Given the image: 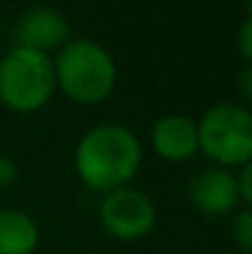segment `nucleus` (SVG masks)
<instances>
[{
    "label": "nucleus",
    "mask_w": 252,
    "mask_h": 254,
    "mask_svg": "<svg viewBox=\"0 0 252 254\" xmlns=\"http://www.w3.org/2000/svg\"><path fill=\"white\" fill-rule=\"evenodd\" d=\"M55 67L50 55L12 47L0 60V101L20 114L42 109L55 91Z\"/></svg>",
    "instance_id": "nucleus-3"
},
{
    "label": "nucleus",
    "mask_w": 252,
    "mask_h": 254,
    "mask_svg": "<svg viewBox=\"0 0 252 254\" xmlns=\"http://www.w3.org/2000/svg\"><path fill=\"white\" fill-rule=\"evenodd\" d=\"M141 166L139 138L119 124H101L84 133L75 148V168L91 190L124 188Z\"/></svg>",
    "instance_id": "nucleus-1"
},
{
    "label": "nucleus",
    "mask_w": 252,
    "mask_h": 254,
    "mask_svg": "<svg viewBox=\"0 0 252 254\" xmlns=\"http://www.w3.org/2000/svg\"><path fill=\"white\" fill-rule=\"evenodd\" d=\"M223 254H240V252H223Z\"/></svg>",
    "instance_id": "nucleus-15"
},
{
    "label": "nucleus",
    "mask_w": 252,
    "mask_h": 254,
    "mask_svg": "<svg viewBox=\"0 0 252 254\" xmlns=\"http://www.w3.org/2000/svg\"><path fill=\"white\" fill-rule=\"evenodd\" d=\"M40 242V230L27 212L0 210V254H32Z\"/></svg>",
    "instance_id": "nucleus-9"
},
{
    "label": "nucleus",
    "mask_w": 252,
    "mask_h": 254,
    "mask_svg": "<svg viewBox=\"0 0 252 254\" xmlns=\"http://www.w3.org/2000/svg\"><path fill=\"white\" fill-rule=\"evenodd\" d=\"M15 175H17L15 161H12L10 156H0V188L10 185V183L15 180Z\"/></svg>",
    "instance_id": "nucleus-13"
},
{
    "label": "nucleus",
    "mask_w": 252,
    "mask_h": 254,
    "mask_svg": "<svg viewBox=\"0 0 252 254\" xmlns=\"http://www.w3.org/2000/svg\"><path fill=\"white\" fill-rule=\"evenodd\" d=\"M240 91H243L245 99H250L252 96V69L250 67H245L243 74H240Z\"/></svg>",
    "instance_id": "nucleus-14"
},
{
    "label": "nucleus",
    "mask_w": 252,
    "mask_h": 254,
    "mask_svg": "<svg viewBox=\"0 0 252 254\" xmlns=\"http://www.w3.org/2000/svg\"><path fill=\"white\" fill-rule=\"evenodd\" d=\"M233 237H235V242L240 245L243 252H250L252 250V212L248 207L235 215V220H233Z\"/></svg>",
    "instance_id": "nucleus-10"
},
{
    "label": "nucleus",
    "mask_w": 252,
    "mask_h": 254,
    "mask_svg": "<svg viewBox=\"0 0 252 254\" xmlns=\"http://www.w3.org/2000/svg\"><path fill=\"white\" fill-rule=\"evenodd\" d=\"M198 126V148L220 168L245 166L252 156V114L240 104L210 106Z\"/></svg>",
    "instance_id": "nucleus-4"
},
{
    "label": "nucleus",
    "mask_w": 252,
    "mask_h": 254,
    "mask_svg": "<svg viewBox=\"0 0 252 254\" xmlns=\"http://www.w3.org/2000/svg\"><path fill=\"white\" fill-rule=\"evenodd\" d=\"M55 84L77 104H96L116 84V64L111 55L94 40H70L57 50Z\"/></svg>",
    "instance_id": "nucleus-2"
},
{
    "label": "nucleus",
    "mask_w": 252,
    "mask_h": 254,
    "mask_svg": "<svg viewBox=\"0 0 252 254\" xmlns=\"http://www.w3.org/2000/svg\"><path fill=\"white\" fill-rule=\"evenodd\" d=\"M238 47H240V55L245 60L252 57V20L245 17L243 25H240V35H238Z\"/></svg>",
    "instance_id": "nucleus-12"
},
{
    "label": "nucleus",
    "mask_w": 252,
    "mask_h": 254,
    "mask_svg": "<svg viewBox=\"0 0 252 254\" xmlns=\"http://www.w3.org/2000/svg\"><path fill=\"white\" fill-rule=\"evenodd\" d=\"M12 37L15 47H27L47 55L52 50H62L70 42V22L60 10L37 5L25 10L15 20Z\"/></svg>",
    "instance_id": "nucleus-6"
},
{
    "label": "nucleus",
    "mask_w": 252,
    "mask_h": 254,
    "mask_svg": "<svg viewBox=\"0 0 252 254\" xmlns=\"http://www.w3.org/2000/svg\"><path fill=\"white\" fill-rule=\"evenodd\" d=\"M99 220L116 240H141L156 225V207L146 192L124 185L101 197Z\"/></svg>",
    "instance_id": "nucleus-5"
},
{
    "label": "nucleus",
    "mask_w": 252,
    "mask_h": 254,
    "mask_svg": "<svg viewBox=\"0 0 252 254\" xmlns=\"http://www.w3.org/2000/svg\"><path fill=\"white\" fill-rule=\"evenodd\" d=\"M151 143L166 161H188L198 151V126L183 114L161 116L151 128Z\"/></svg>",
    "instance_id": "nucleus-8"
},
{
    "label": "nucleus",
    "mask_w": 252,
    "mask_h": 254,
    "mask_svg": "<svg viewBox=\"0 0 252 254\" xmlns=\"http://www.w3.org/2000/svg\"><path fill=\"white\" fill-rule=\"evenodd\" d=\"M188 197L205 215H228L240 205L235 175L220 166L200 170L188 185Z\"/></svg>",
    "instance_id": "nucleus-7"
},
{
    "label": "nucleus",
    "mask_w": 252,
    "mask_h": 254,
    "mask_svg": "<svg viewBox=\"0 0 252 254\" xmlns=\"http://www.w3.org/2000/svg\"><path fill=\"white\" fill-rule=\"evenodd\" d=\"M235 183H238L240 202H243V205H250L252 202V168H250V163H245V166H243L240 175L235 178Z\"/></svg>",
    "instance_id": "nucleus-11"
}]
</instances>
